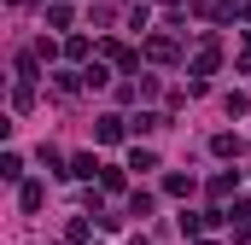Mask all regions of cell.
<instances>
[{
    "instance_id": "8",
    "label": "cell",
    "mask_w": 251,
    "mask_h": 245,
    "mask_svg": "<svg viewBox=\"0 0 251 245\" xmlns=\"http://www.w3.org/2000/svg\"><path fill=\"white\" fill-rule=\"evenodd\" d=\"M128 216H140V222H146V216H152V193H134V198H128Z\"/></svg>"
},
{
    "instance_id": "11",
    "label": "cell",
    "mask_w": 251,
    "mask_h": 245,
    "mask_svg": "<svg viewBox=\"0 0 251 245\" xmlns=\"http://www.w3.org/2000/svg\"><path fill=\"white\" fill-rule=\"evenodd\" d=\"M12 105H18V111H29V105H35V88H29V82H18V94H12Z\"/></svg>"
},
{
    "instance_id": "13",
    "label": "cell",
    "mask_w": 251,
    "mask_h": 245,
    "mask_svg": "<svg viewBox=\"0 0 251 245\" xmlns=\"http://www.w3.org/2000/svg\"><path fill=\"white\" fill-rule=\"evenodd\" d=\"M18 82H35V53H18Z\"/></svg>"
},
{
    "instance_id": "3",
    "label": "cell",
    "mask_w": 251,
    "mask_h": 245,
    "mask_svg": "<svg viewBox=\"0 0 251 245\" xmlns=\"http://www.w3.org/2000/svg\"><path fill=\"white\" fill-rule=\"evenodd\" d=\"M210 70H216V41H204V47H199V59H193V82H204Z\"/></svg>"
},
{
    "instance_id": "12",
    "label": "cell",
    "mask_w": 251,
    "mask_h": 245,
    "mask_svg": "<svg viewBox=\"0 0 251 245\" xmlns=\"http://www.w3.org/2000/svg\"><path fill=\"white\" fill-rule=\"evenodd\" d=\"M128 170H158V158H152V152H140V146H134V152H128Z\"/></svg>"
},
{
    "instance_id": "9",
    "label": "cell",
    "mask_w": 251,
    "mask_h": 245,
    "mask_svg": "<svg viewBox=\"0 0 251 245\" xmlns=\"http://www.w3.org/2000/svg\"><path fill=\"white\" fill-rule=\"evenodd\" d=\"M100 140H123V117H100Z\"/></svg>"
},
{
    "instance_id": "14",
    "label": "cell",
    "mask_w": 251,
    "mask_h": 245,
    "mask_svg": "<svg viewBox=\"0 0 251 245\" xmlns=\"http://www.w3.org/2000/svg\"><path fill=\"white\" fill-rule=\"evenodd\" d=\"M164 193H176V198H181V193H193V181H187V175H164Z\"/></svg>"
},
{
    "instance_id": "15",
    "label": "cell",
    "mask_w": 251,
    "mask_h": 245,
    "mask_svg": "<svg viewBox=\"0 0 251 245\" xmlns=\"http://www.w3.org/2000/svg\"><path fill=\"white\" fill-rule=\"evenodd\" d=\"M199 245H210V240H199Z\"/></svg>"
},
{
    "instance_id": "7",
    "label": "cell",
    "mask_w": 251,
    "mask_h": 245,
    "mask_svg": "<svg viewBox=\"0 0 251 245\" xmlns=\"http://www.w3.org/2000/svg\"><path fill=\"white\" fill-rule=\"evenodd\" d=\"M0 175H6V181H18V175H24V158H18V152H6V158H0Z\"/></svg>"
},
{
    "instance_id": "1",
    "label": "cell",
    "mask_w": 251,
    "mask_h": 245,
    "mask_svg": "<svg viewBox=\"0 0 251 245\" xmlns=\"http://www.w3.org/2000/svg\"><path fill=\"white\" fill-rule=\"evenodd\" d=\"M176 53H181L176 35H152V41H146V59H158V64H176Z\"/></svg>"
},
{
    "instance_id": "6",
    "label": "cell",
    "mask_w": 251,
    "mask_h": 245,
    "mask_svg": "<svg viewBox=\"0 0 251 245\" xmlns=\"http://www.w3.org/2000/svg\"><path fill=\"white\" fill-rule=\"evenodd\" d=\"M210 152H216V158H234V152H240V140H234V134H216V140H210Z\"/></svg>"
},
{
    "instance_id": "10",
    "label": "cell",
    "mask_w": 251,
    "mask_h": 245,
    "mask_svg": "<svg viewBox=\"0 0 251 245\" xmlns=\"http://www.w3.org/2000/svg\"><path fill=\"white\" fill-rule=\"evenodd\" d=\"M82 82H88V88H105L111 76H105V64H88V70H82Z\"/></svg>"
},
{
    "instance_id": "5",
    "label": "cell",
    "mask_w": 251,
    "mask_h": 245,
    "mask_svg": "<svg viewBox=\"0 0 251 245\" xmlns=\"http://www.w3.org/2000/svg\"><path fill=\"white\" fill-rule=\"evenodd\" d=\"M53 88H59V94H76V88H82V76H76V70H53Z\"/></svg>"
},
{
    "instance_id": "2",
    "label": "cell",
    "mask_w": 251,
    "mask_h": 245,
    "mask_svg": "<svg viewBox=\"0 0 251 245\" xmlns=\"http://www.w3.org/2000/svg\"><path fill=\"white\" fill-rule=\"evenodd\" d=\"M100 53H105V59H117V70H128V76L140 70V53H128V47H117V41H100Z\"/></svg>"
},
{
    "instance_id": "4",
    "label": "cell",
    "mask_w": 251,
    "mask_h": 245,
    "mask_svg": "<svg viewBox=\"0 0 251 245\" xmlns=\"http://www.w3.org/2000/svg\"><path fill=\"white\" fill-rule=\"evenodd\" d=\"M18 198H24V210H41V198H47V187H41V181H24V193H18Z\"/></svg>"
}]
</instances>
